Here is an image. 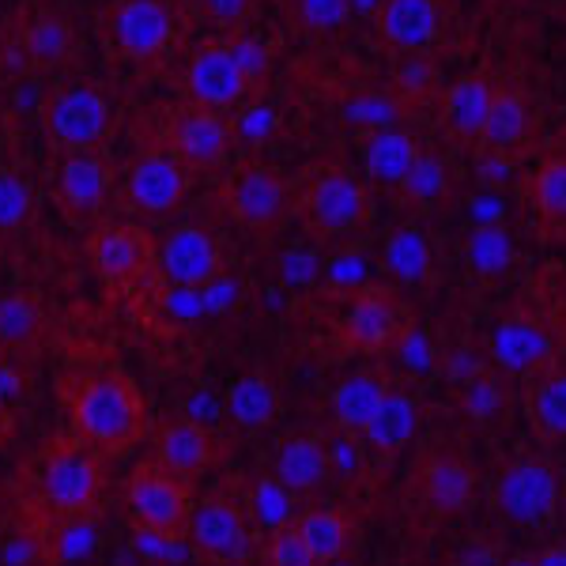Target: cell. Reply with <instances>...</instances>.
<instances>
[{
  "label": "cell",
  "instance_id": "cell-1",
  "mask_svg": "<svg viewBox=\"0 0 566 566\" xmlns=\"http://www.w3.org/2000/svg\"><path fill=\"white\" fill-rule=\"evenodd\" d=\"M72 434L84 438L103 458L125 453L148 434V400L122 370H80L65 381Z\"/></svg>",
  "mask_w": 566,
  "mask_h": 566
},
{
  "label": "cell",
  "instance_id": "cell-2",
  "mask_svg": "<svg viewBox=\"0 0 566 566\" xmlns=\"http://www.w3.org/2000/svg\"><path fill=\"white\" fill-rule=\"evenodd\" d=\"M295 219L314 242L355 239L374 223L370 181L344 159L314 163L295 181Z\"/></svg>",
  "mask_w": 566,
  "mask_h": 566
},
{
  "label": "cell",
  "instance_id": "cell-3",
  "mask_svg": "<svg viewBox=\"0 0 566 566\" xmlns=\"http://www.w3.org/2000/svg\"><path fill=\"white\" fill-rule=\"evenodd\" d=\"M39 502L50 517H76V514H98L106 491V469L103 453L91 450L84 438L57 434L42 446L39 453Z\"/></svg>",
  "mask_w": 566,
  "mask_h": 566
},
{
  "label": "cell",
  "instance_id": "cell-4",
  "mask_svg": "<svg viewBox=\"0 0 566 566\" xmlns=\"http://www.w3.org/2000/svg\"><path fill=\"white\" fill-rule=\"evenodd\" d=\"M219 212L242 231L269 239L295 216V178L261 155H245L219 186Z\"/></svg>",
  "mask_w": 566,
  "mask_h": 566
},
{
  "label": "cell",
  "instance_id": "cell-5",
  "mask_svg": "<svg viewBox=\"0 0 566 566\" xmlns=\"http://www.w3.org/2000/svg\"><path fill=\"white\" fill-rule=\"evenodd\" d=\"M122 506L129 517L133 533H155L170 541H189V522H193V480L170 472L155 458L140 461L129 472L122 488Z\"/></svg>",
  "mask_w": 566,
  "mask_h": 566
},
{
  "label": "cell",
  "instance_id": "cell-6",
  "mask_svg": "<svg viewBox=\"0 0 566 566\" xmlns=\"http://www.w3.org/2000/svg\"><path fill=\"white\" fill-rule=\"evenodd\" d=\"M416 328L412 310L405 295L389 283H359V287L344 291V310L336 333L344 344L363 355H386L397 352L400 340Z\"/></svg>",
  "mask_w": 566,
  "mask_h": 566
},
{
  "label": "cell",
  "instance_id": "cell-7",
  "mask_svg": "<svg viewBox=\"0 0 566 566\" xmlns=\"http://www.w3.org/2000/svg\"><path fill=\"white\" fill-rule=\"evenodd\" d=\"M42 129L61 155L98 151L114 133V106L95 84H61L42 106Z\"/></svg>",
  "mask_w": 566,
  "mask_h": 566
},
{
  "label": "cell",
  "instance_id": "cell-8",
  "mask_svg": "<svg viewBox=\"0 0 566 566\" xmlns=\"http://www.w3.org/2000/svg\"><path fill=\"white\" fill-rule=\"evenodd\" d=\"M234 144H239V125L231 114H219L212 106L181 103L167 122V148L193 178L219 175L231 163Z\"/></svg>",
  "mask_w": 566,
  "mask_h": 566
},
{
  "label": "cell",
  "instance_id": "cell-9",
  "mask_svg": "<svg viewBox=\"0 0 566 566\" xmlns=\"http://www.w3.org/2000/svg\"><path fill=\"white\" fill-rule=\"evenodd\" d=\"M181 87H186V103L212 106L219 114H239L261 91L250 80V72L242 69V61L234 57L227 34H216V39H205L197 45L193 57L186 61Z\"/></svg>",
  "mask_w": 566,
  "mask_h": 566
},
{
  "label": "cell",
  "instance_id": "cell-10",
  "mask_svg": "<svg viewBox=\"0 0 566 566\" xmlns=\"http://www.w3.org/2000/svg\"><path fill=\"white\" fill-rule=\"evenodd\" d=\"M181 20L170 0H117L106 12V42L122 61L148 65L178 42Z\"/></svg>",
  "mask_w": 566,
  "mask_h": 566
},
{
  "label": "cell",
  "instance_id": "cell-11",
  "mask_svg": "<svg viewBox=\"0 0 566 566\" xmlns=\"http://www.w3.org/2000/svg\"><path fill=\"white\" fill-rule=\"evenodd\" d=\"M87 261L95 276L114 291H125L155 272L159 261V242L144 231L140 223H103L87 234Z\"/></svg>",
  "mask_w": 566,
  "mask_h": 566
},
{
  "label": "cell",
  "instance_id": "cell-12",
  "mask_svg": "<svg viewBox=\"0 0 566 566\" xmlns=\"http://www.w3.org/2000/svg\"><path fill=\"white\" fill-rule=\"evenodd\" d=\"M193 175L167 148H148L122 175V205L133 216H170L186 205Z\"/></svg>",
  "mask_w": 566,
  "mask_h": 566
},
{
  "label": "cell",
  "instance_id": "cell-13",
  "mask_svg": "<svg viewBox=\"0 0 566 566\" xmlns=\"http://www.w3.org/2000/svg\"><path fill=\"white\" fill-rule=\"evenodd\" d=\"M189 547L216 566H242L253 555V522L242 502L227 495H208L197 502L189 522Z\"/></svg>",
  "mask_w": 566,
  "mask_h": 566
},
{
  "label": "cell",
  "instance_id": "cell-14",
  "mask_svg": "<svg viewBox=\"0 0 566 566\" xmlns=\"http://www.w3.org/2000/svg\"><path fill=\"white\" fill-rule=\"evenodd\" d=\"M117 186V175L103 151H65L57 159L53 175V197L69 223L84 227L106 208L109 193Z\"/></svg>",
  "mask_w": 566,
  "mask_h": 566
},
{
  "label": "cell",
  "instance_id": "cell-15",
  "mask_svg": "<svg viewBox=\"0 0 566 566\" xmlns=\"http://www.w3.org/2000/svg\"><path fill=\"white\" fill-rule=\"evenodd\" d=\"M536 148V109L525 84L517 80H499L491 114L483 125V140L476 155H488L495 163H517Z\"/></svg>",
  "mask_w": 566,
  "mask_h": 566
},
{
  "label": "cell",
  "instance_id": "cell-16",
  "mask_svg": "<svg viewBox=\"0 0 566 566\" xmlns=\"http://www.w3.org/2000/svg\"><path fill=\"white\" fill-rule=\"evenodd\" d=\"M155 272L167 280V287H208L219 276H227L223 245L205 227L178 223L163 234Z\"/></svg>",
  "mask_w": 566,
  "mask_h": 566
},
{
  "label": "cell",
  "instance_id": "cell-17",
  "mask_svg": "<svg viewBox=\"0 0 566 566\" xmlns=\"http://www.w3.org/2000/svg\"><path fill=\"white\" fill-rule=\"evenodd\" d=\"M374 39L400 57H419L442 39L446 4L442 0H378L370 12Z\"/></svg>",
  "mask_w": 566,
  "mask_h": 566
},
{
  "label": "cell",
  "instance_id": "cell-18",
  "mask_svg": "<svg viewBox=\"0 0 566 566\" xmlns=\"http://www.w3.org/2000/svg\"><path fill=\"white\" fill-rule=\"evenodd\" d=\"M559 495H563L559 476H555L552 464L541 458L514 461L499 476V510L514 525H525V528L547 525L555 517V510H559Z\"/></svg>",
  "mask_w": 566,
  "mask_h": 566
},
{
  "label": "cell",
  "instance_id": "cell-19",
  "mask_svg": "<svg viewBox=\"0 0 566 566\" xmlns=\"http://www.w3.org/2000/svg\"><path fill=\"white\" fill-rule=\"evenodd\" d=\"M499 76L488 65L469 69L442 91V106H438V125H442L446 140L461 151H480L483 125L491 114V98H495Z\"/></svg>",
  "mask_w": 566,
  "mask_h": 566
},
{
  "label": "cell",
  "instance_id": "cell-20",
  "mask_svg": "<svg viewBox=\"0 0 566 566\" xmlns=\"http://www.w3.org/2000/svg\"><path fill=\"white\" fill-rule=\"evenodd\" d=\"M223 450L227 446L219 442L216 427L197 423V419H189L186 412L167 416L155 427V438H151V458L186 480H197L200 472L216 469V464L223 461Z\"/></svg>",
  "mask_w": 566,
  "mask_h": 566
},
{
  "label": "cell",
  "instance_id": "cell-21",
  "mask_svg": "<svg viewBox=\"0 0 566 566\" xmlns=\"http://www.w3.org/2000/svg\"><path fill=\"white\" fill-rule=\"evenodd\" d=\"M552 359H555V340L536 317L510 314L491 328V363L502 374L533 378L544 367H552Z\"/></svg>",
  "mask_w": 566,
  "mask_h": 566
},
{
  "label": "cell",
  "instance_id": "cell-22",
  "mask_svg": "<svg viewBox=\"0 0 566 566\" xmlns=\"http://www.w3.org/2000/svg\"><path fill=\"white\" fill-rule=\"evenodd\" d=\"M363 148V167H367V178L378 181V186L397 189L400 178L416 167V159L423 155V144H419L416 133H408L405 125H381V129H367L359 136Z\"/></svg>",
  "mask_w": 566,
  "mask_h": 566
},
{
  "label": "cell",
  "instance_id": "cell-23",
  "mask_svg": "<svg viewBox=\"0 0 566 566\" xmlns=\"http://www.w3.org/2000/svg\"><path fill=\"white\" fill-rule=\"evenodd\" d=\"M419 491L442 514H461L476 491V472L469 469L461 453L438 450L419 464Z\"/></svg>",
  "mask_w": 566,
  "mask_h": 566
},
{
  "label": "cell",
  "instance_id": "cell-24",
  "mask_svg": "<svg viewBox=\"0 0 566 566\" xmlns=\"http://www.w3.org/2000/svg\"><path fill=\"white\" fill-rule=\"evenodd\" d=\"M272 476L287 483L295 495H310L333 476L328 464V446L322 434H291L280 442L276 461H272Z\"/></svg>",
  "mask_w": 566,
  "mask_h": 566
},
{
  "label": "cell",
  "instance_id": "cell-25",
  "mask_svg": "<svg viewBox=\"0 0 566 566\" xmlns=\"http://www.w3.org/2000/svg\"><path fill=\"white\" fill-rule=\"evenodd\" d=\"M381 264L397 283L405 287H427L434 280V250L427 231L416 219H405L389 231L386 245H381Z\"/></svg>",
  "mask_w": 566,
  "mask_h": 566
},
{
  "label": "cell",
  "instance_id": "cell-26",
  "mask_svg": "<svg viewBox=\"0 0 566 566\" xmlns=\"http://www.w3.org/2000/svg\"><path fill=\"white\" fill-rule=\"evenodd\" d=\"M389 378L381 370H355L352 378H344L328 397V412H333V427L348 434H363V427L370 423L378 405L389 392Z\"/></svg>",
  "mask_w": 566,
  "mask_h": 566
},
{
  "label": "cell",
  "instance_id": "cell-27",
  "mask_svg": "<svg viewBox=\"0 0 566 566\" xmlns=\"http://www.w3.org/2000/svg\"><path fill=\"white\" fill-rule=\"evenodd\" d=\"M397 193V205L412 216H427L438 212L442 205H450L453 197V170L450 163L442 159L438 151L423 148V155L416 159V167L400 178V186L392 189Z\"/></svg>",
  "mask_w": 566,
  "mask_h": 566
},
{
  "label": "cell",
  "instance_id": "cell-28",
  "mask_svg": "<svg viewBox=\"0 0 566 566\" xmlns=\"http://www.w3.org/2000/svg\"><path fill=\"white\" fill-rule=\"evenodd\" d=\"M528 200L547 239H566V148L547 151L528 178Z\"/></svg>",
  "mask_w": 566,
  "mask_h": 566
},
{
  "label": "cell",
  "instance_id": "cell-29",
  "mask_svg": "<svg viewBox=\"0 0 566 566\" xmlns=\"http://www.w3.org/2000/svg\"><path fill=\"white\" fill-rule=\"evenodd\" d=\"M20 50L31 69L53 72L61 65H69L72 53H76V27L57 12H42L23 27Z\"/></svg>",
  "mask_w": 566,
  "mask_h": 566
},
{
  "label": "cell",
  "instance_id": "cell-30",
  "mask_svg": "<svg viewBox=\"0 0 566 566\" xmlns=\"http://www.w3.org/2000/svg\"><path fill=\"white\" fill-rule=\"evenodd\" d=\"M227 419L242 431H264L280 416V386L272 374L250 370L227 392Z\"/></svg>",
  "mask_w": 566,
  "mask_h": 566
},
{
  "label": "cell",
  "instance_id": "cell-31",
  "mask_svg": "<svg viewBox=\"0 0 566 566\" xmlns=\"http://www.w3.org/2000/svg\"><path fill=\"white\" fill-rule=\"evenodd\" d=\"M528 423L544 442H566V367H544L533 374V386L525 392Z\"/></svg>",
  "mask_w": 566,
  "mask_h": 566
},
{
  "label": "cell",
  "instance_id": "cell-32",
  "mask_svg": "<svg viewBox=\"0 0 566 566\" xmlns=\"http://www.w3.org/2000/svg\"><path fill=\"white\" fill-rule=\"evenodd\" d=\"M419 431V405L412 400V392L405 389H389L386 400L378 405V412L367 427H363V438L381 453H397L405 450L408 442Z\"/></svg>",
  "mask_w": 566,
  "mask_h": 566
},
{
  "label": "cell",
  "instance_id": "cell-33",
  "mask_svg": "<svg viewBox=\"0 0 566 566\" xmlns=\"http://www.w3.org/2000/svg\"><path fill=\"white\" fill-rule=\"evenodd\" d=\"M45 333V310L34 295L12 291V295H0V352H34L42 344Z\"/></svg>",
  "mask_w": 566,
  "mask_h": 566
},
{
  "label": "cell",
  "instance_id": "cell-34",
  "mask_svg": "<svg viewBox=\"0 0 566 566\" xmlns=\"http://www.w3.org/2000/svg\"><path fill=\"white\" fill-rule=\"evenodd\" d=\"M245 514H250V522L258 533H276L283 525H295V517L303 514L298 510V495L287 488V483H280L272 472H264L250 483V491H245Z\"/></svg>",
  "mask_w": 566,
  "mask_h": 566
},
{
  "label": "cell",
  "instance_id": "cell-35",
  "mask_svg": "<svg viewBox=\"0 0 566 566\" xmlns=\"http://www.w3.org/2000/svg\"><path fill=\"white\" fill-rule=\"evenodd\" d=\"M298 533H303L306 547L314 552L317 563H336L348 555L352 547V517L344 510H333V506H317V510H303L295 517Z\"/></svg>",
  "mask_w": 566,
  "mask_h": 566
},
{
  "label": "cell",
  "instance_id": "cell-36",
  "mask_svg": "<svg viewBox=\"0 0 566 566\" xmlns=\"http://www.w3.org/2000/svg\"><path fill=\"white\" fill-rule=\"evenodd\" d=\"M355 0H283V20L303 39H328L352 23Z\"/></svg>",
  "mask_w": 566,
  "mask_h": 566
},
{
  "label": "cell",
  "instance_id": "cell-37",
  "mask_svg": "<svg viewBox=\"0 0 566 566\" xmlns=\"http://www.w3.org/2000/svg\"><path fill=\"white\" fill-rule=\"evenodd\" d=\"M98 544V514H76V517H50V536H45V552L50 563L65 566L95 552Z\"/></svg>",
  "mask_w": 566,
  "mask_h": 566
},
{
  "label": "cell",
  "instance_id": "cell-38",
  "mask_svg": "<svg viewBox=\"0 0 566 566\" xmlns=\"http://www.w3.org/2000/svg\"><path fill=\"white\" fill-rule=\"evenodd\" d=\"M514 261V242L502 227H480L469 239V264L472 272H480L483 280H495L510 269Z\"/></svg>",
  "mask_w": 566,
  "mask_h": 566
},
{
  "label": "cell",
  "instance_id": "cell-39",
  "mask_svg": "<svg viewBox=\"0 0 566 566\" xmlns=\"http://www.w3.org/2000/svg\"><path fill=\"white\" fill-rule=\"evenodd\" d=\"M34 216V189L15 170H0V234H15Z\"/></svg>",
  "mask_w": 566,
  "mask_h": 566
},
{
  "label": "cell",
  "instance_id": "cell-40",
  "mask_svg": "<svg viewBox=\"0 0 566 566\" xmlns=\"http://www.w3.org/2000/svg\"><path fill=\"white\" fill-rule=\"evenodd\" d=\"M502 405H506V389H502V378L499 374H488V370H476L469 381H464L461 389V408L469 419H476V423H491Z\"/></svg>",
  "mask_w": 566,
  "mask_h": 566
},
{
  "label": "cell",
  "instance_id": "cell-41",
  "mask_svg": "<svg viewBox=\"0 0 566 566\" xmlns=\"http://www.w3.org/2000/svg\"><path fill=\"white\" fill-rule=\"evenodd\" d=\"M264 566H322L306 547L298 525H283L264 536Z\"/></svg>",
  "mask_w": 566,
  "mask_h": 566
},
{
  "label": "cell",
  "instance_id": "cell-42",
  "mask_svg": "<svg viewBox=\"0 0 566 566\" xmlns=\"http://www.w3.org/2000/svg\"><path fill=\"white\" fill-rule=\"evenodd\" d=\"M193 4L208 27H216L219 34H234L245 31V23L253 20L261 0H193Z\"/></svg>",
  "mask_w": 566,
  "mask_h": 566
},
{
  "label": "cell",
  "instance_id": "cell-43",
  "mask_svg": "<svg viewBox=\"0 0 566 566\" xmlns=\"http://www.w3.org/2000/svg\"><path fill=\"white\" fill-rule=\"evenodd\" d=\"M50 563L45 552V536L31 528H8L0 533V566H42Z\"/></svg>",
  "mask_w": 566,
  "mask_h": 566
},
{
  "label": "cell",
  "instance_id": "cell-44",
  "mask_svg": "<svg viewBox=\"0 0 566 566\" xmlns=\"http://www.w3.org/2000/svg\"><path fill=\"white\" fill-rule=\"evenodd\" d=\"M328 446V464H333V476H355L363 469V446L359 434L348 431H333L325 438Z\"/></svg>",
  "mask_w": 566,
  "mask_h": 566
},
{
  "label": "cell",
  "instance_id": "cell-45",
  "mask_svg": "<svg viewBox=\"0 0 566 566\" xmlns=\"http://www.w3.org/2000/svg\"><path fill=\"white\" fill-rule=\"evenodd\" d=\"M231 306H239V283L227 272V276H219L216 283L205 287V310L208 314H223V310H231Z\"/></svg>",
  "mask_w": 566,
  "mask_h": 566
},
{
  "label": "cell",
  "instance_id": "cell-46",
  "mask_svg": "<svg viewBox=\"0 0 566 566\" xmlns=\"http://www.w3.org/2000/svg\"><path fill=\"white\" fill-rule=\"evenodd\" d=\"M12 434H15V408L0 397V446L12 442Z\"/></svg>",
  "mask_w": 566,
  "mask_h": 566
},
{
  "label": "cell",
  "instance_id": "cell-47",
  "mask_svg": "<svg viewBox=\"0 0 566 566\" xmlns=\"http://www.w3.org/2000/svg\"><path fill=\"white\" fill-rule=\"evenodd\" d=\"M536 566H566V544H552L536 555Z\"/></svg>",
  "mask_w": 566,
  "mask_h": 566
},
{
  "label": "cell",
  "instance_id": "cell-48",
  "mask_svg": "<svg viewBox=\"0 0 566 566\" xmlns=\"http://www.w3.org/2000/svg\"><path fill=\"white\" fill-rule=\"evenodd\" d=\"M502 566H536V559H528V555H517V559L502 563Z\"/></svg>",
  "mask_w": 566,
  "mask_h": 566
},
{
  "label": "cell",
  "instance_id": "cell-49",
  "mask_svg": "<svg viewBox=\"0 0 566 566\" xmlns=\"http://www.w3.org/2000/svg\"><path fill=\"white\" fill-rule=\"evenodd\" d=\"M0 528H4V491H0Z\"/></svg>",
  "mask_w": 566,
  "mask_h": 566
},
{
  "label": "cell",
  "instance_id": "cell-50",
  "mask_svg": "<svg viewBox=\"0 0 566 566\" xmlns=\"http://www.w3.org/2000/svg\"><path fill=\"white\" fill-rule=\"evenodd\" d=\"M325 566H355V563H348V559H336V563H325Z\"/></svg>",
  "mask_w": 566,
  "mask_h": 566
}]
</instances>
